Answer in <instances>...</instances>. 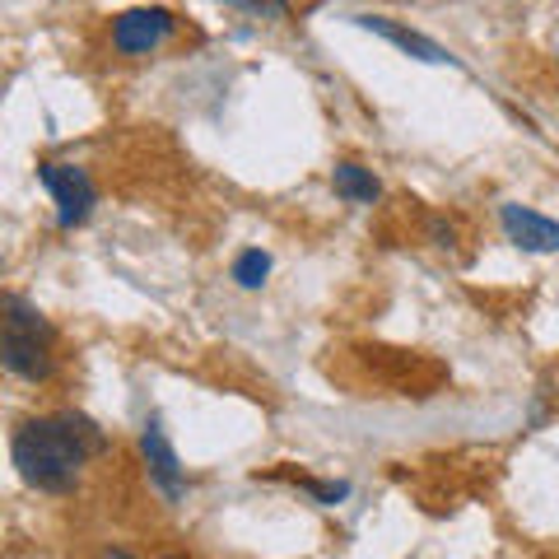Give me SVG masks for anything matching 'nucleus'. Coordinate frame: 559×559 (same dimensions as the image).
Returning a JSON list of instances; mask_svg holds the SVG:
<instances>
[{"mask_svg": "<svg viewBox=\"0 0 559 559\" xmlns=\"http://www.w3.org/2000/svg\"><path fill=\"white\" fill-rule=\"evenodd\" d=\"M355 24L369 28V33H378V38H388L392 47H401L406 57L425 61V66H457V57H452L448 47H439L433 38H425V33H415V28L396 24V20H382V14H355Z\"/></svg>", "mask_w": 559, "mask_h": 559, "instance_id": "6", "label": "nucleus"}, {"mask_svg": "<svg viewBox=\"0 0 559 559\" xmlns=\"http://www.w3.org/2000/svg\"><path fill=\"white\" fill-rule=\"evenodd\" d=\"M164 559H187V555H164Z\"/></svg>", "mask_w": 559, "mask_h": 559, "instance_id": "13", "label": "nucleus"}, {"mask_svg": "<svg viewBox=\"0 0 559 559\" xmlns=\"http://www.w3.org/2000/svg\"><path fill=\"white\" fill-rule=\"evenodd\" d=\"M0 355L5 369L24 382H47L51 378V322L20 294H5V336H0Z\"/></svg>", "mask_w": 559, "mask_h": 559, "instance_id": "2", "label": "nucleus"}, {"mask_svg": "<svg viewBox=\"0 0 559 559\" xmlns=\"http://www.w3.org/2000/svg\"><path fill=\"white\" fill-rule=\"evenodd\" d=\"M433 242H439V248H452V242H457L452 224H433Z\"/></svg>", "mask_w": 559, "mask_h": 559, "instance_id": "11", "label": "nucleus"}, {"mask_svg": "<svg viewBox=\"0 0 559 559\" xmlns=\"http://www.w3.org/2000/svg\"><path fill=\"white\" fill-rule=\"evenodd\" d=\"M173 28H178V20H173V10H164V5L127 10L112 20V47L121 57H150L154 47H164L173 38Z\"/></svg>", "mask_w": 559, "mask_h": 559, "instance_id": "4", "label": "nucleus"}, {"mask_svg": "<svg viewBox=\"0 0 559 559\" xmlns=\"http://www.w3.org/2000/svg\"><path fill=\"white\" fill-rule=\"evenodd\" d=\"M499 224L509 234V242H518L522 252H559V219L536 215L527 205H503Z\"/></svg>", "mask_w": 559, "mask_h": 559, "instance_id": "7", "label": "nucleus"}, {"mask_svg": "<svg viewBox=\"0 0 559 559\" xmlns=\"http://www.w3.org/2000/svg\"><path fill=\"white\" fill-rule=\"evenodd\" d=\"M140 457H145V471H150V480H154V489H159L164 499H173L178 503L182 495H187V476H182V462H178V452H173V443L164 439V429L150 425L140 429Z\"/></svg>", "mask_w": 559, "mask_h": 559, "instance_id": "5", "label": "nucleus"}, {"mask_svg": "<svg viewBox=\"0 0 559 559\" xmlns=\"http://www.w3.org/2000/svg\"><path fill=\"white\" fill-rule=\"evenodd\" d=\"M266 275H271V257L261 252V248H248V252H238L234 261V280L242 289H261L266 285Z\"/></svg>", "mask_w": 559, "mask_h": 559, "instance_id": "9", "label": "nucleus"}, {"mask_svg": "<svg viewBox=\"0 0 559 559\" xmlns=\"http://www.w3.org/2000/svg\"><path fill=\"white\" fill-rule=\"evenodd\" d=\"M331 187H336V197L349 201V205H373L382 197V182L373 178V168L364 164H336V173H331Z\"/></svg>", "mask_w": 559, "mask_h": 559, "instance_id": "8", "label": "nucleus"}, {"mask_svg": "<svg viewBox=\"0 0 559 559\" xmlns=\"http://www.w3.org/2000/svg\"><path fill=\"white\" fill-rule=\"evenodd\" d=\"M224 5H234V10H248L257 14V20H289V0H224Z\"/></svg>", "mask_w": 559, "mask_h": 559, "instance_id": "10", "label": "nucleus"}, {"mask_svg": "<svg viewBox=\"0 0 559 559\" xmlns=\"http://www.w3.org/2000/svg\"><path fill=\"white\" fill-rule=\"evenodd\" d=\"M98 559H135V555H127V550H103Z\"/></svg>", "mask_w": 559, "mask_h": 559, "instance_id": "12", "label": "nucleus"}, {"mask_svg": "<svg viewBox=\"0 0 559 559\" xmlns=\"http://www.w3.org/2000/svg\"><path fill=\"white\" fill-rule=\"evenodd\" d=\"M10 452H14L20 476L33 489H43V495H66V489H75L84 462L94 457L90 443L70 429L66 415H57V419H28V425H20V429H14Z\"/></svg>", "mask_w": 559, "mask_h": 559, "instance_id": "1", "label": "nucleus"}, {"mask_svg": "<svg viewBox=\"0 0 559 559\" xmlns=\"http://www.w3.org/2000/svg\"><path fill=\"white\" fill-rule=\"evenodd\" d=\"M38 178L51 191V201H57V224L61 229H75V224H84L94 215L98 191H94V182H90V173L84 168H75V164H43Z\"/></svg>", "mask_w": 559, "mask_h": 559, "instance_id": "3", "label": "nucleus"}]
</instances>
